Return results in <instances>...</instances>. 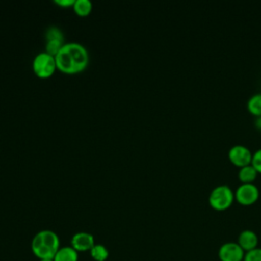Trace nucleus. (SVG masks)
I'll use <instances>...</instances> for the list:
<instances>
[{"label":"nucleus","instance_id":"1","mask_svg":"<svg viewBox=\"0 0 261 261\" xmlns=\"http://www.w3.org/2000/svg\"><path fill=\"white\" fill-rule=\"evenodd\" d=\"M89 52L87 48L77 43H65L55 55L57 69L67 74L83 71L89 64Z\"/></svg>","mask_w":261,"mask_h":261},{"label":"nucleus","instance_id":"2","mask_svg":"<svg viewBox=\"0 0 261 261\" xmlns=\"http://www.w3.org/2000/svg\"><path fill=\"white\" fill-rule=\"evenodd\" d=\"M234 199V193L227 185H218L214 187L208 197L209 204L216 210L227 209Z\"/></svg>","mask_w":261,"mask_h":261},{"label":"nucleus","instance_id":"3","mask_svg":"<svg viewBox=\"0 0 261 261\" xmlns=\"http://www.w3.org/2000/svg\"><path fill=\"white\" fill-rule=\"evenodd\" d=\"M33 70L35 74L41 79L50 77L57 69L55 56L46 51L38 53L33 60Z\"/></svg>","mask_w":261,"mask_h":261},{"label":"nucleus","instance_id":"4","mask_svg":"<svg viewBox=\"0 0 261 261\" xmlns=\"http://www.w3.org/2000/svg\"><path fill=\"white\" fill-rule=\"evenodd\" d=\"M234 198L242 205H251L259 198V189L254 182H242L234 192Z\"/></svg>","mask_w":261,"mask_h":261},{"label":"nucleus","instance_id":"5","mask_svg":"<svg viewBox=\"0 0 261 261\" xmlns=\"http://www.w3.org/2000/svg\"><path fill=\"white\" fill-rule=\"evenodd\" d=\"M34 247H44L47 249H51L53 251H58L59 238L52 230H41L34 237L32 241V248Z\"/></svg>","mask_w":261,"mask_h":261},{"label":"nucleus","instance_id":"6","mask_svg":"<svg viewBox=\"0 0 261 261\" xmlns=\"http://www.w3.org/2000/svg\"><path fill=\"white\" fill-rule=\"evenodd\" d=\"M253 153L251 150L244 145H233L228 150V158L234 165L242 167L250 164L252 161Z\"/></svg>","mask_w":261,"mask_h":261},{"label":"nucleus","instance_id":"7","mask_svg":"<svg viewBox=\"0 0 261 261\" xmlns=\"http://www.w3.org/2000/svg\"><path fill=\"white\" fill-rule=\"evenodd\" d=\"M218 257L221 261H242L245 257V251L238 243H224L218 251Z\"/></svg>","mask_w":261,"mask_h":261},{"label":"nucleus","instance_id":"8","mask_svg":"<svg viewBox=\"0 0 261 261\" xmlns=\"http://www.w3.org/2000/svg\"><path fill=\"white\" fill-rule=\"evenodd\" d=\"M94 245V237L89 232H77L71 238V247L76 252L90 251Z\"/></svg>","mask_w":261,"mask_h":261},{"label":"nucleus","instance_id":"9","mask_svg":"<svg viewBox=\"0 0 261 261\" xmlns=\"http://www.w3.org/2000/svg\"><path fill=\"white\" fill-rule=\"evenodd\" d=\"M238 244L244 251L249 252V251L257 248L258 237L253 230L245 229V230L241 231V233L239 234Z\"/></svg>","mask_w":261,"mask_h":261},{"label":"nucleus","instance_id":"10","mask_svg":"<svg viewBox=\"0 0 261 261\" xmlns=\"http://www.w3.org/2000/svg\"><path fill=\"white\" fill-rule=\"evenodd\" d=\"M77 252L72 247H62L56 252L53 261H77Z\"/></svg>","mask_w":261,"mask_h":261},{"label":"nucleus","instance_id":"11","mask_svg":"<svg viewBox=\"0 0 261 261\" xmlns=\"http://www.w3.org/2000/svg\"><path fill=\"white\" fill-rule=\"evenodd\" d=\"M257 173L258 171L256 170V168L252 165V163H250L240 167L238 175L242 182H253L257 176Z\"/></svg>","mask_w":261,"mask_h":261},{"label":"nucleus","instance_id":"12","mask_svg":"<svg viewBox=\"0 0 261 261\" xmlns=\"http://www.w3.org/2000/svg\"><path fill=\"white\" fill-rule=\"evenodd\" d=\"M247 107L252 114L256 116H260L261 115V93H256L252 95L248 100Z\"/></svg>","mask_w":261,"mask_h":261},{"label":"nucleus","instance_id":"13","mask_svg":"<svg viewBox=\"0 0 261 261\" xmlns=\"http://www.w3.org/2000/svg\"><path fill=\"white\" fill-rule=\"evenodd\" d=\"M72 8L77 15L87 16L92 10V2L90 0H75Z\"/></svg>","mask_w":261,"mask_h":261},{"label":"nucleus","instance_id":"14","mask_svg":"<svg viewBox=\"0 0 261 261\" xmlns=\"http://www.w3.org/2000/svg\"><path fill=\"white\" fill-rule=\"evenodd\" d=\"M90 253H91L92 258L96 261H105L109 255L106 247L103 245H100V244L94 245L93 248L90 250Z\"/></svg>","mask_w":261,"mask_h":261},{"label":"nucleus","instance_id":"15","mask_svg":"<svg viewBox=\"0 0 261 261\" xmlns=\"http://www.w3.org/2000/svg\"><path fill=\"white\" fill-rule=\"evenodd\" d=\"M45 38L47 40H61L64 41V35L62 31L56 25H50L45 33Z\"/></svg>","mask_w":261,"mask_h":261},{"label":"nucleus","instance_id":"16","mask_svg":"<svg viewBox=\"0 0 261 261\" xmlns=\"http://www.w3.org/2000/svg\"><path fill=\"white\" fill-rule=\"evenodd\" d=\"M244 261H261V248H256L247 252Z\"/></svg>","mask_w":261,"mask_h":261},{"label":"nucleus","instance_id":"17","mask_svg":"<svg viewBox=\"0 0 261 261\" xmlns=\"http://www.w3.org/2000/svg\"><path fill=\"white\" fill-rule=\"evenodd\" d=\"M251 163H252V165L256 168V170L261 173V148L257 149V150L253 153Z\"/></svg>","mask_w":261,"mask_h":261},{"label":"nucleus","instance_id":"18","mask_svg":"<svg viewBox=\"0 0 261 261\" xmlns=\"http://www.w3.org/2000/svg\"><path fill=\"white\" fill-rule=\"evenodd\" d=\"M75 0H54V2L61 6V7H68V6H73Z\"/></svg>","mask_w":261,"mask_h":261},{"label":"nucleus","instance_id":"19","mask_svg":"<svg viewBox=\"0 0 261 261\" xmlns=\"http://www.w3.org/2000/svg\"><path fill=\"white\" fill-rule=\"evenodd\" d=\"M255 125H256L259 129H261V115H260V116H256Z\"/></svg>","mask_w":261,"mask_h":261},{"label":"nucleus","instance_id":"20","mask_svg":"<svg viewBox=\"0 0 261 261\" xmlns=\"http://www.w3.org/2000/svg\"><path fill=\"white\" fill-rule=\"evenodd\" d=\"M40 261H53L52 259H48V260H40Z\"/></svg>","mask_w":261,"mask_h":261}]
</instances>
